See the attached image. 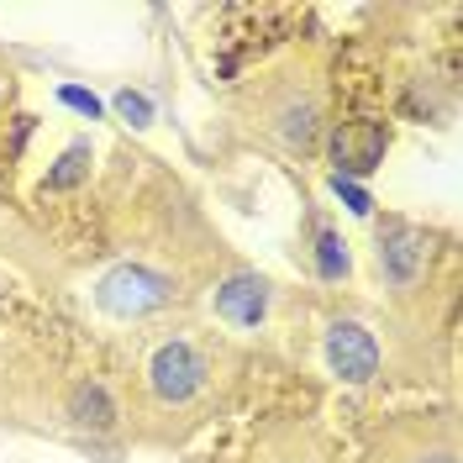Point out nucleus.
<instances>
[{
  "instance_id": "obj_1",
  "label": "nucleus",
  "mask_w": 463,
  "mask_h": 463,
  "mask_svg": "<svg viewBox=\"0 0 463 463\" xmlns=\"http://www.w3.org/2000/svg\"><path fill=\"white\" fill-rule=\"evenodd\" d=\"M205 374H211V369H205L201 347L184 343V337L164 343L153 358H147V390H153L164 405H184L190 395H201Z\"/></svg>"
},
{
  "instance_id": "obj_2",
  "label": "nucleus",
  "mask_w": 463,
  "mask_h": 463,
  "mask_svg": "<svg viewBox=\"0 0 463 463\" xmlns=\"http://www.w3.org/2000/svg\"><path fill=\"white\" fill-rule=\"evenodd\" d=\"M169 279H158V274H147V269H116L100 279L95 289V300H100V311H111V317H147V311H158V306H169Z\"/></svg>"
},
{
  "instance_id": "obj_3",
  "label": "nucleus",
  "mask_w": 463,
  "mask_h": 463,
  "mask_svg": "<svg viewBox=\"0 0 463 463\" xmlns=\"http://www.w3.org/2000/svg\"><path fill=\"white\" fill-rule=\"evenodd\" d=\"M326 364H332V374L347 379V384H369L379 374V343L369 326H358V321H332V332H326Z\"/></svg>"
},
{
  "instance_id": "obj_4",
  "label": "nucleus",
  "mask_w": 463,
  "mask_h": 463,
  "mask_svg": "<svg viewBox=\"0 0 463 463\" xmlns=\"http://www.w3.org/2000/svg\"><path fill=\"white\" fill-rule=\"evenodd\" d=\"M263 132H274L289 153H306L317 143V95L300 85H289L285 95H274L263 106Z\"/></svg>"
},
{
  "instance_id": "obj_5",
  "label": "nucleus",
  "mask_w": 463,
  "mask_h": 463,
  "mask_svg": "<svg viewBox=\"0 0 463 463\" xmlns=\"http://www.w3.org/2000/svg\"><path fill=\"white\" fill-rule=\"evenodd\" d=\"M421 259H427V248H421V232L416 227H405V222H384L379 227V269H384L390 285L405 289L421 274Z\"/></svg>"
},
{
  "instance_id": "obj_6",
  "label": "nucleus",
  "mask_w": 463,
  "mask_h": 463,
  "mask_svg": "<svg viewBox=\"0 0 463 463\" xmlns=\"http://www.w3.org/2000/svg\"><path fill=\"white\" fill-rule=\"evenodd\" d=\"M216 317L227 326H259L269 317V285L259 274H232L216 285Z\"/></svg>"
},
{
  "instance_id": "obj_7",
  "label": "nucleus",
  "mask_w": 463,
  "mask_h": 463,
  "mask_svg": "<svg viewBox=\"0 0 463 463\" xmlns=\"http://www.w3.org/2000/svg\"><path fill=\"white\" fill-rule=\"evenodd\" d=\"M384 127H343L337 137H332V153H337V164L353 174H369L384 158Z\"/></svg>"
},
{
  "instance_id": "obj_8",
  "label": "nucleus",
  "mask_w": 463,
  "mask_h": 463,
  "mask_svg": "<svg viewBox=\"0 0 463 463\" xmlns=\"http://www.w3.org/2000/svg\"><path fill=\"white\" fill-rule=\"evenodd\" d=\"M90 158H95V153H90V143L80 137V143L58 158V169L48 174V190H69V184H80V179L90 174Z\"/></svg>"
},
{
  "instance_id": "obj_9",
  "label": "nucleus",
  "mask_w": 463,
  "mask_h": 463,
  "mask_svg": "<svg viewBox=\"0 0 463 463\" xmlns=\"http://www.w3.org/2000/svg\"><path fill=\"white\" fill-rule=\"evenodd\" d=\"M74 416L90 421V427H111L116 421V411H111V401H106L100 384H80V390H74Z\"/></svg>"
},
{
  "instance_id": "obj_10",
  "label": "nucleus",
  "mask_w": 463,
  "mask_h": 463,
  "mask_svg": "<svg viewBox=\"0 0 463 463\" xmlns=\"http://www.w3.org/2000/svg\"><path fill=\"white\" fill-rule=\"evenodd\" d=\"M317 274L321 279H347V242L337 232H321L317 237Z\"/></svg>"
},
{
  "instance_id": "obj_11",
  "label": "nucleus",
  "mask_w": 463,
  "mask_h": 463,
  "mask_svg": "<svg viewBox=\"0 0 463 463\" xmlns=\"http://www.w3.org/2000/svg\"><path fill=\"white\" fill-rule=\"evenodd\" d=\"M395 463H458V453H453V437H442V442H427V448H405Z\"/></svg>"
},
{
  "instance_id": "obj_12",
  "label": "nucleus",
  "mask_w": 463,
  "mask_h": 463,
  "mask_svg": "<svg viewBox=\"0 0 463 463\" xmlns=\"http://www.w3.org/2000/svg\"><path fill=\"white\" fill-rule=\"evenodd\" d=\"M116 111L127 116L132 127H147V100H143V95H132V90H121V95H116Z\"/></svg>"
},
{
  "instance_id": "obj_13",
  "label": "nucleus",
  "mask_w": 463,
  "mask_h": 463,
  "mask_svg": "<svg viewBox=\"0 0 463 463\" xmlns=\"http://www.w3.org/2000/svg\"><path fill=\"white\" fill-rule=\"evenodd\" d=\"M332 184H337V195H343V201H347V211H358V216H369V211H374V201H369V195H364L358 184H347L343 174H337Z\"/></svg>"
},
{
  "instance_id": "obj_14",
  "label": "nucleus",
  "mask_w": 463,
  "mask_h": 463,
  "mask_svg": "<svg viewBox=\"0 0 463 463\" xmlns=\"http://www.w3.org/2000/svg\"><path fill=\"white\" fill-rule=\"evenodd\" d=\"M58 100H63V106H74V111H85V116H100V100H95L90 90H74V85H63V90H58Z\"/></svg>"
},
{
  "instance_id": "obj_15",
  "label": "nucleus",
  "mask_w": 463,
  "mask_h": 463,
  "mask_svg": "<svg viewBox=\"0 0 463 463\" xmlns=\"http://www.w3.org/2000/svg\"><path fill=\"white\" fill-rule=\"evenodd\" d=\"M0 106H5V90H0Z\"/></svg>"
}]
</instances>
